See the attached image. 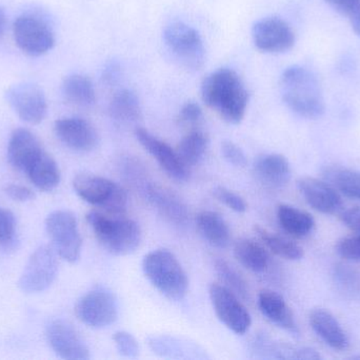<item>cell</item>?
I'll return each mask as SVG.
<instances>
[{"label": "cell", "mask_w": 360, "mask_h": 360, "mask_svg": "<svg viewBox=\"0 0 360 360\" xmlns=\"http://www.w3.org/2000/svg\"><path fill=\"white\" fill-rule=\"evenodd\" d=\"M259 350L273 359L319 360L321 355L310 347H295L290 345L278 344L268 340L257 342Z\"/></svg>", "instance_id": "33"}, {"label": "cell", "mask_w": 360, "mask_h": 360, "mask_svg": "<svg viewBox=\"0 0 360 360\" xmlns=\"http://www.w3.org/2000/svg\"><path fill=\"white\" fill-rule=\"evenodd\" d=\"M254 230L262 244L278 257L290 261H298L304 258V249L291 239L269 232L260 226H255Z\"/></svg>", "instance_id": "30"}, {"label": "cell", "mask_w": 360, "mask_h": 360, "mask_svg": "<svg viewBox=\"0 0 360 360\" xmlns=\"http://www.w3.org/2000/svg\"><path fill=\"white\" fill-rule=\"evenodd\" d=\"M116 76H117V70H116L115 66H110L105 69V71L103 72V80L107 82H112L114 80H116Z\"/></svg>", "instance_id": "44"}, {"label": "cell", "mask_w": 360, "mask_h": 360, "mask_svg": "<svg viewBox=\"0 0 360 360\" xmlns=\"http://www.w3.org/2000/svg\"><path fill=\"white\" fill-rule=\"evenodd\" d=\"M6 27V15L4 11L0 8V37L4 35Z\"/></svg>", "instance_id": "45"}, {"label": "cell", "mask_w": 360, "mask_h": 360, "mask_svg": "<svg viewBox=\"0 0 360 360\" xmlns=\"http://www.w3.org/2000/svg\"><path fill=\"white\" fill-rule=\"evenodd\" d=\"M350 23L351 25H352L353 31H354L360 37V15L354 17L353 19H351Z\"/></svg>", "instance_id": "46"}, {"label": "cell", "mask_w": 360, "mask_h": 360, "mask_svg": "<svg viewBox=\"0 0 360 360\" xmlns=\"http://www.w3.org/2000/svg\"><path fill=\"white\" fill-rule=\"evenodd\" d=\"M57 274L58 261L56 252L48 245H41L27 260L18 285L25 293H41L53 285Z\"/></svg>", "instance_id": "9"}, {"label": "cell", "mask_w": 360, "mask_h": 360, "mask_svg": "<svg viewBox=\"0 0 360 360\" xmlns=\"http://www.w3.org/2000/svg\"><path fill=\"white\" fill-rule=\"evenodd\" d=\"M332 279L336 290L344 297L360 300V270L347 262H338L332 268Z\"/></svg>", "instance_id": "32"}, {"label": "cell", "mask_w": 360, "mask_h": 360, "mask_svg": "<svg viewBox=\"0 0 360 360\" xmlns=\"http://www.w3.org/2000/svg\"><path fill=\"white\" fill-rule=\"evenodd\" d=\"M214 266H215V271L218 276L226 285L224 287H228L238 297H247L248 293H249L247 283L229 262L224 259H217Z\"/></svg>", "instance_id": "34"}, {"label": "cell", "mask_w": 360, "mask_h": 360, "mask_svg": "<svg viewBox=\"0 0 360 360\" xmlns=\"http://www.w3.org/2000/svg\"><path fill=\"white\" fill-rule=\"evenodd\" d=\"M196 225L203 239L213 247L226 249L230 243V228L219 213L212 211H201L197 215Z\"/></svg>", "instance_id": "25"}, {"label": "cell", "mask_w": 360, "mask_h": 360, "mask_svg": "<svg viewBox=\"0 0 360 360\" xmlns=\"http://www.w3.org/2000/svg\"><path fill=\"white\" fill-rule=\"evenodd\" d=\"M6 101L23 122L40 124L48 113L46 95L39 86L33 82H19L6 89Z\"/></svg>", "instance_id": "12"}, {"label": "cell", "mask_w": 360, "mask_h": 360, "mask_svg": "<svg viewBox=\"0 0 360 360\" xmlns=\"http://www.w3.org/2000/svg\"><path fill=\"white\" fill-rule=\"evenodd\" d=\"M214 196L220 202L224 203L226 206L238 213H245L248 209V204L243 197L239 196L236 192L228 190L226 187H216L214 190Z\"/></svg>", "instance_id": "37"}, {"label": "cell", "mask_w": 360, "mask_h": 360, "mask_svg": "<svg viewBox=\"0 0 360 360\" xmlns=\"http://www.w3.org/2000/svg\"><path fill=\"white\" fill-rule=\"evenodd\" d=\"M110 116L120 124H133L141 120V106L133 91L124 89L112 97L109 105Z\"/></svg>", "instance_id": "29"}, {"label": "cell", "mask_w": 360, "mask_h": 360, "mask_svg": "<svg viewBox=\"0 0 360 360\" xmlns=\"http://www.w3.org/2000/svg\"><path fill=\"white\" fill-rule=\"evenodd\" d=\"M46 228L57 255L69 263L78 261L82 239L75 215L65 209L53 211L46 218Z\"/></svg>", "instance_id": "7"}, {"label": "cell", "mask_w": 360, "mask_h": 360, "mask_svg": "<svg viewBox=\"0 0 360 360\" xmlns=\"http://www.w3.org/2000/svg\"><path fill=\"white\" fill-rule=\"evenodd\" d=\"M25 173L33 185L42 192H52L60 183L58 165L44 149L32 161Z\"/></svg>", "instance_id": "23"}, {"label": "cell", "mask_w": 360, "mask_h": 360, "mask_svg": "<svg viewBox=\"0 0 360 360\" xmlns=\"http://www.w3.org/2000/svg\"><path fill=\"white\" fill-rule=\"evenodd\" d=\"M277 220L279 225L287 234L295 238H304L314 230V218L312 215L289 204H281L277 207Z\"/></svg>", "instance_id": "24"}, {"label": "cell", "mask_w": 360, "mask_h": 360, "mask_svg": "<svg viewBox=\"0 0 360 360\" xmlns=\"http://www.w3.org/2000/svg\"><path fill=\"white\" fill-rule=\"evenodd\" d=\"M86 221L101 247L112 255H130L141 245V226L124 213L92 211Z\"/></svg>", "instance_id": "3"}, {"label": "cell", "mask_w": 360, "mask_h": 360, "mask_svg": "<svg viewBox=\"0 0 360 360\" xmlns=\"http://www.w3.org/2000/svg\"><path fill=\"white\" fill-rule=\"evenodd\" d=\"M253 170L256 179L266 187H285L291 179V166L283 154H268L258 156Z\"/></svg>", "instance_id": "21"}, {"label": "cell", "mask_w": 360, "mask_h": 360, "mask_svg": "<svg viewBox=\"0 0 360 360\" xmlns=\"http://www.w3.org/2000/svg\"><path fill=\"white\" fill-rule=\"evenodd\" d=\"M61 92L65 101L80 107H90L96 101L92 80L82 74H71L63 80Z\"/></svg>", "instance_id": "28"}, {"label": "cell", "mask_w": 360, "mask_h": 360, "mask_svg": "<svg viewBox=\"0 0 360 360\" xmlns=\"http://www.w3.org/2000/svg\"><path fill=\"white\" fill-rule=\"evenodd\" d=\"M203 113L200 106L194 101H188L182 106L177 116V122L180 126L196 128L202 122Z\"/></svg>", "instance_id": "38"}, {"label": "cell", "mask_w": 360, "mask_h": 360, "mask_svg": "<svg viewBox=\"0 0 360 360\" xmlns=\"http://www.w3.org/2000/svg\"><path fill=\"white\" fill-rule=\"evenodd\" d=\"M44 149L39 139L31 131L25 128L16 129L8 141V162L17 170L25 173L32 161Z\"/></svg>", "instance_id": "22"}, {"label": "cell", "mask_w": 360, "mask_h": 360, "mask_svg": "<svg viewBox=\"0 0 360 360\" xmlns=\"http://www.w3.org/2000/svg\"><path fill=\"white\" fill-rule=\"evenodd\" d=\"M6 194L17 202H29L35 198L33 190L18 184H10L4 190Z\"/></svg>", "instance_id": "43"}, {"label": "cell", "mask_w": 360, "mask_h": 360, "mask_svg": "<svg viewBox=\"0 0 360 360\" xmlns=\"http://www.w3.org/2000/svg\"><path fill=\"white\" fill-rule=\"evenodd\" d=\"M141 190L148 202L170 223L184 228L188 223V211L186 203L170 188L154 182H141Z\"/></svg>", "instance_id": "16"}, {"label": "cell", "mask_w": 360, "mask_h": 360, "mask_svg": "<svg viewBox=\"0 0 360 360\" xmlns=\"http://www.w3.org/2000/svg\"><path fill=\"white\" fill-rule=\"evenodd\" d=\"M46 337L52 350L60 359H90V350L77 330L63 319H55L46 329Z\"/></svg>", "instance_id": "14"}, {"label": "cell", "mask_w": 360, "mask_h": 360, "mask_svg": "<svg viewBox=\"0 0 360 360\" xmlns=\"http://www.w3.org/2000/svg\"><path fill=\"white\" fill-rule=\"evenodd\" d=\"M252 37L258 50L266 53H283L295 44L291 25L279 17L260 19L252 29Z\"/></svg>", "instance_id": "13"}, {"label": "cell", "mask_w": 360, "mask_h": 360, "mask_svg": "<svg viewBox=\"0 0 360 360\" xmlns=\"http://www.w3.org/2000/svg\"><path fill=\"white\" fill-rule=\"evenodd\" d=\"M17 240L16 220L14 213L0 207V247L11 249Z\"/></svg>", "instance_id": "35"}, {"label": "cell", "mask_w": 360, "mask_h": 360, "mask_svg": "<svg viewBox=\"0 0 360 360\" xmlns=\"http://www.w3.org/2000/svg\"><path fill=\"white\" fill-rule=\"evenodd\" d=\"M77 318L93 329H105L118 318V302L109 290L97 287L78 300L75 306Z\"/></svg>", "instance_id": "8"}, {"label": "cell", "mask_w": 360, "mask_h": 360, "mask_svg": "<svg viewBox=\"0 0 360 360\" xmlns=\"http://www.w3.org/2000/svg\"><path fill=\"white\" fill-rule=\"evenodd\" d=\"M54 132L61 143L75 151H92L99 141L95 127L82 118H59L55 122Z\"/></svg>", "instance_id": "18"}, {"label": "cell", "mask_w": 360, "mask_h": 360, "mask_svg": "<svg viewBox=\"0 0 360 360\" xmlns=\"http://www.w3.org/2000/svg\"><path fill=\"white\" fill-rule=\"evenodd\" d=\"M234 255L241 266L255 274L266 272L270 266V256L266 247L251 239L237 241L234 247Z\"/></svg>", "instance_id": "26"}, {"label": "cell", "mask_w": 360, "mask_h": 360, "mask_svg": "<svg viewBox=\"0 0 360 360\" xmlns=\"http://www.w3.org/2000/svg\"><path fill=\"white\" fill-rule=\"evenodd\" d=\"M200 93L203 103L215 110L226 123L239 124L245 118L249 93L233 70L221 68L205 76Z\"/></svg>", "instance_id": "1"}, {"label": "cell", "mask_w": 360, "mask_h": 360, "mask_svg": "<svg viewBox=\"0 0 360 360\" xmlns=\"http://www.w3.org/2000/svg\"><path fill=\"white\" fill-rule=\"evenodd\" d=\"M221 154L224 160L232 166L243 168L247 165V156L245 152L233 142L226 141L221 144Z\"/></svg>", "instance_id": "40"}, {"label": "cell", "mask_w": 360, "mask_h": 360, "mask_svg": "<svg viewBox=\"0 0 360 360\" xmlns=\"http://www.w3.org/2000/svg\"><path fill=\"white\" fill-rule=\"evenodd\" d=\"M13 36L17 46L25 54L37 57L52 50L55 35L46 21L33 15H21L13 25Z\"/></svg>", "instance_id": "10"}, {"label": "cell", "mask_w": 360, "mask_h": 360, "mask_svg": "<svg viewBox=\"0 0 360 360\" xmlns=\"http://www.w3.org/2000/svg\"><path fill=\"white\" fill-rule=\"evenodd\" d=\"M209 147V137L199 129H192L177 145L176 151L182 162L191 168L205 158Z\"/></svg>", "instance_id": "31"}, {"label": "cell", "mask_w": 360, "mask_h": 360, "mask_svg": "<svg viewBox=\"0 0 360 360\" xmlns=\"http://www.w3.org/2000/svg\"><path fill=\"white\" fill-rule=\"evenodd\" d=\"M336 251L344 259L360 262V235L346 237L338 241Z\"/></svg>", "instance_id": "39"}, {"label": "cell", "mask_w": 360, "mask_h": 360, "mask_svg": "<svg viewBox=\"0 0 360 360\" xmlns=\"http://www.w3.org/2000/svg\"><path fill=\"white\" fill-rule=\"evenodd\" d=\"M309 323L313 331L330 348L346 351L350 347V340L338 319L330 311L315 309L310 313Z\"/></svg>", "instance_id": "19"}, {"label": "cell", "mask_w": 360, "mask_h": 360, "mask_svg": "<svg viewBox=\"0 0 360 360\" xmlns=\"http://www.w3.org/2000/svg\"><path fill=\"white\" fill-rule=\"evenodd\" d=\"M113 342L122 356L127 359H136L139 356V342L132 334L126 331L116 332L113 335Z\"/></svg>", "instance_id": "36"}, {"label": "cell", "mask_w": 360, "mask_h": 360, "mask_svg": "<svg viewBox=\"0 0 360 360\" xmlns=\"http://www.w3.org/2000/svg\"><path fill=\"white\" fill-rule=\"evenodd\" d=\"M135 137L171 178L179 182L188 179L190 168L182 162L176 150L173 149L168 143L141 127L135 130Z\"/></svg>", "instance_id": "15"}, {"label": "cell", "mask_w": 360, "mask_h": 360, "mask_svg": "<svg viewBox=\"0 0 360 360\" xmlns=\"http://www.w3.org/2000/svg\"><path fill=\"white\" fill-rule=\"evenodd\" d=\"M297 186L306 202L319 213L335 215L342 211V194L326 180L302 177Z\"/></svg>", "instance_id": "17"}, {"label": "cell", "mask_w": 360, "mask_h": 360, "mask_svg": "<svg viewBox=\"0 0 360 360\" xmlns=\"http://www.w3.org/2000/svg\"><path fill=\"white\" fill-rule=\"evenodd\" d=\"M76 194L84 202L109 213H124L128 206L126 190L101 175L79 173L73 180Z\"/></svg>", "instance_id": "5"}, {"label": "cell", "mask_w": 360, "mask_h": 360, "mask_svg": "<svg viewBox=\"0 0 360 360\" xmlns=\"http://www.w3.org/2000/svg\"><path fill=\"white\" fill-rule=\"evenodd\" d=\"M258 306L262 315L277 327L293 335L300 334V329L291 308L285 298L276 292L270 290L260 292Z\"/></svg>", "instance_id": "20"}, {"label": "cell", "mask_w": 360, "mask_h": 360, "mask_svg": "<svg viewBox=\"0 0 360 360\" xmlns=\"http://www.w3.org/2000/svg\"><path fill=\"white\" fill-rule=\"evenodd\" d=\"M209 294L216 316L229 330L238 335L249 331L251 315L236 294L219 283H213Z\"/></svg>", "instance_id": "11"}, {"label": "cell", "mask_w": 360, "mask_h": 360, "mask_svg": "<svg viewBox=\"0 0 360 360\" xmlns=\"http://www.w3.org/2000/svg\"><path fill=\"white\" fill-rule=\"evenodd\" d=\"M336 12L346 16L349 20L360 15V0H325Z\"/></svg>", "instance_id": "41"}, {"label": "cell", "mask_w": 360, "mask_h": 360, "mask_svg": "<svg viewBox=\"0 0 360 360\" xmlns=\"http://www.w3.org/2000/svg\"><path fill=\"white\" fill-rule=\"evenodd\" d=\"M283 103L300 118L316 120L325 114L323 90L316 75L302 66H291L281 76Z\"/></svg>", "instance_id": "2"}, {"label": "cell", "mask_w": 360, "mask_h": 360, "mask_svg": "<svg viewBox=\"0 0 360 360\" xmlns=\"http://www.w3.org/2000/svg\"><path fill=\"white\" fill-rule=\"evenodd\" d=\"M167 48L186 69L199 70L205 63V49L198 32L182 23L174 21L164 31Z\"/></svg>", "instance_id": "6"}, {"label": "cell", "mask_w": 360, "mask_h": 360, "mask_svg": "<svg viewBox=\"0 0 360 360\" xmlns=\"http://www.w3.org/2000/svg\"><path fill=\"white\" fill-rule=\"evenodd\" d=\"M340 220L344 225H346L349 230L354 232L355 234L360 235V207H350L348 209H342L340 213Z\"/></svg>", "instance_id": "42"}, {"label": "cell", "mask_w": 360, "mask_h": 360, "mask_svg": "<svg viewBox=\"0 0 360 360\" xmlns=\"http://www.w3.org/2000/svg\"><path fill=\"white\" fill-rule=\"evenodd\" d=\"M143 270L148 280L168 299L180 302L188 294V275L169 249H154L147 254L143 260Z\"/></svg>", "instance_id": "4"}, {"label": "cell", "mask_w": 360, "mask_h": 360, "mask_svg": "<svg viewBox=\"0 0 360 360\" xmlns=\"http://www.w3.org/2000/svg\"><path fill=\"white\" fill-rule=\"evenodd\" d=\"M323 178L342 196L360 200L359 170L338 165H329L323 169Z\"/></svg>", "instance_id": "27"}]
</instances>
